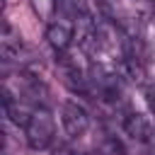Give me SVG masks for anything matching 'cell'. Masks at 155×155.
<instances>
[{"instance_id":"6da1fadb","label":"cell","mask_w":155,"mask_h":155,"mask_svg":"<svg viewBox=\"0 0 155 155\" xmlns=\"http://www.w3.org/2000/svg\"><path fill=\"white\" fill-rule=\"evenodd\" d=\"M24 136H27V145L31 150H44L53 143L56 124H53V116L48 114V109H44V107L31 109V114L24 124Z\"/></svg>"},{"instance_id":"7a4b0ae2","label":"cell","mask_w":155,"mask_h":155,"mask_svg":"<svg viewBox=\"0 0 155 155\" xmlns=\"http://www.w3.org/2000/svg\"><path fill=\"white\" fill-rule=\"evenodd\" d=\"M61 121H63V128L70 138H80L87 128H90V114L82 104L78 102H65L63 109H61Z\"/></svg>"},{"instance_id":"3957f363","label":"cell","mask_w":155,"mask_h":155,"mask_svg":"<svg viewBox=\"0 0 155 155\" xmlns=\"http://www.w3.org/2000/svg\"><path fill=\"white\" fill-rule=\"evenodd\" d=\"M92 75L94 78H87V80L94 82V87H97V92H99L102 99H107V102H119L121 99L124 87H121V75L119 73L107 70V68H94Z\"/></svg>"},{"instance_id":"277c9868","label":"cell","mask_w":155,"mask_h":155,"mask_svg":"<svg viewBox=\"0 0 155 155\" xmlns=\"http://www.w3.org/2000/svg\"><path fill=\"white\" fill-rule=\"evenodd\" d=\"M124 131L126 136H131L136 143H150L153 138V126H150V119L145 114H138V111H131L126 119H124Z\"/></svg>"},{"instance_id":"5b68a950","label":"cell","mask_w":155,"mask_h":155,"mask_svg":"<svg viewBox=\"0 0 155 155\" xmlns=\"http://www.w3.org/2000/svg\"><path fill=\"white\" fill-rule=\"evenodd\" d=\"M46 39H48V44L61 53V51H68V48H70V44H73V39H75V29H73L70 22L56 19V22L48 24V29H46Z\"/></svg>"},{"instance_id":"8992f818","label":"cell","mask_w":155,"mask_h":155,"mask_svg":"<svg viewBox=\"0 0 155 155\" xmlns=\"http://www.w3.org/2000/svg\"><path fill=\"white\" fill-rule=\"evenodd\" d=\"M5 111H7L10 119H12L15 124H19V126H24L27 119H29V114H31V109H29L27 104L15 102V99H7V102H5Z\"/></svg>"},{"instance_id":"52a82bcc","label":"cell","mask_w":155,"mask_h":155,"mask_svg":"<svg viewBox=\"0 0 155 155\" xmlns=\"http://www.w3.org/2000/svg\"><path fill=\"white\" fill-rule=\"evenodd\" d=\"M53 7H56L61 15L70 17V19H75L78 15H82V12H85V10H82V5H80V0H53Z\"/></svg>"},{"instance_id":"ba28073f","label":"cell","mask_w":155,"mask_h":155,"mask_svg":"<svg viewBox=\"0 0 155 155\" xmlns=\"http://www.w3.org/2000/svg\"><path fill=\"white\" fill-rule=\"evenodd\" d=\"M53 155H78V153H75V150H70V148H65V145H63V148H58V150H56V153H53Z\"/></svg>"},{"instance_id":"9c48e42d","label":"cell","mask_w":155,"mask_h":155,"mask_svg":"<svg viewBox=\"0 0 155 155\" xmlns=\"http://www.w3.org/2000/svg\"><path fill=\"white\" fill-rule=\"evenodd\" d=\"M2 7H5V0H0V10H2Z\"/></svg>"}]
</instances>
